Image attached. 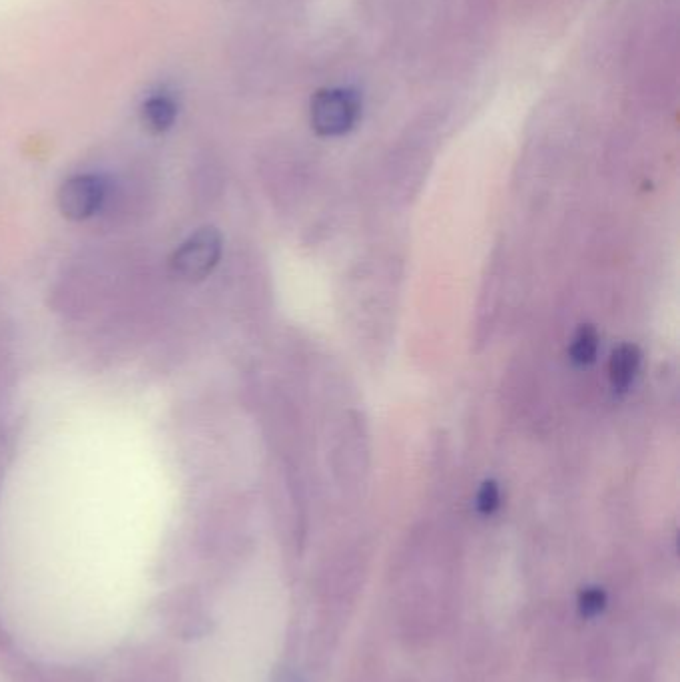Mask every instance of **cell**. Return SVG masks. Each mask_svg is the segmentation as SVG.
Here are the masks:
<instances>
[{"label": "cell", "instance_id": "obj_1", "mask_svg": "<svg viewBox=\"0 0 680 682\" xmlns=\"http://www.w3.org/2000/svg\"><path fill=\"white\" fill-rule=\"evenodd\" d=\"M224 250L222 234L216 228H202L194 232L172 256V270L188 282L206 280L220 264Z\"/></svg>", "mask_w": 680, "mask_h": 682}, {"label": "cell", "instance_id": "obj_2", "mask_svg": "<svg viewBox=\"0 0 680 682\" xmlns=\"http://www.w3.org/2000/svg\"><path fill=\"white\" fill-rule=\"evenodd\" d=\"M361 100L349 88H324L312 100V128L320 136H343L357 124Z\"/></svg>", "mask_w": 680, "mask_h": 682}, {"label": "cell", "instance_id": "obj_3", "mask_svg": "<svg viewBox=\"0 0 680 682\" xmlns=\"http://www.w3.org/2000/svg\"><path fill=\"white\" fill-rule=\"evenodd\" d=\"M108 196L104 178L96 174H78L68 178L58 190V210L72 222H82L96 216Z\"/></svg>", "mask_w": 680, "mask_h": 682}, {"label": "cell", "instance_id": "obj_4", "mask_svg": "<svg viewBox=\"0 0 680 682\" xmlns=\"http://www.w3.org/2000/svg\"><path fill=\"white\" fill-rule=\"evenodd\" d=\"M641 357V349L635 343H621L613 351L609 361V377L615 391L625 393L633 385L641 369Z\"/></svg>", "mask_w": 680, "mask_h": 682}, {"label": "cell", "instance_id": "obj_5", "mask_svg": "<svg viewBox=\"0 0 680 682\" xmlns=\"http://www.w3.org/2000/svg\"><path fill=\"white\" fill-rule=\"evenodd\" d=\"M142 116H144V124L152 132L160 134V132H166L172 128V124L176 122V116H178V108L170 96L154 94L144 102Z\"/></svg>", "mask_w": 680, "mask_h": 682}, {"label": "cell", "instance_id": "obj_6", "mask_svg": "<svg viewBox=\"0 0 680 682\" xmlns=\"http://www.w3.org/2000/svg\"><path fill=\"white\" fill-rule=\"evenodd\" d=\"M599 332L591 324H583L569 345V359L577 367H587L597 359L599 353Z\"/></svg>", "mask_w": 680, "mask_h": 682}, {"label": "cell", "instance_id": "obj_7", "mask_svg": "<svg viewBox=\"0 0 680 682\" xmlns=\"http://www.w3.org/2000/svg\"><path fill=\"white\" fill-rule=\"evenodd\" d=\"M501 505V491H499V485L497 481L493 479H487L483 481V485L479 487L477 491V499H475V507L481 515H493Z\"/></svg>", "mask_w": 680, "mask_h": 682}, {"label": "cell", "instance_id": "obj_8", "mask_svg": "<svg viewBox=\"0 0 680 682\" xmlns=\"http://www.w3.org/2000/svg\"><path fill=\"white\" fill-rule=\"evenodd\" d=\"M603 605H605V595L601 591H597V589L587 591L583 595V599H581V609L587 615H597L603 609Z\"/></svg>", "mask_w": 680, "mask_h": 682}]
</instances>
